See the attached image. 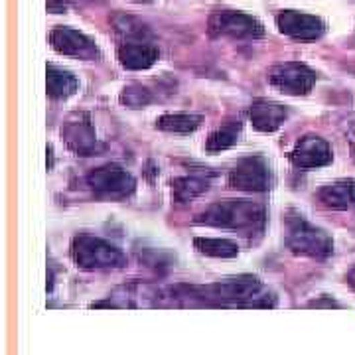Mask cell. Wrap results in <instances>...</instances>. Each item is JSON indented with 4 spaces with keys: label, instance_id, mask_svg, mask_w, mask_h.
<instances>
[{
    "label": "cell",
    "instance_id": "cell-25",
    "mask_svg": "<svg viewBox=\"0 0 355 355\" xmlns=\"http://www.w3.org/2000/svg\"><path fill=\"white\" fill-rule=\"evenodd\" d=\"M135 2H148V0H135Z\"/></svg>",
    "mask_w": 355,
    "mask_h": 355
},
{
    "label": "cell",
    "instance_id": "cell-1",
    "mask_svg": "<svg viewBox=\"0 0 355 355\" xmlns=\"http://www.w3.org/2000/svg\"><path fill=\"white\" fill-rule=\"evenodd\" d=\"M191 298H200L205 304L214 306H247V308H272L277 304L275 296L263 291V284L257 277H233L217 280L207 286L190 288Z\"/></svg>",
    "mask_w": 355,
    "mask_h": 355
},
{
    "label": "cell",
    "instance_id": "cell-12",
    "mask_svg": "<svg viewBox=\"0 0 355 355\" xmlns=\"http://www.w3.org/2000/svg\"><path fill=\"white\" fill-rule=\"evenodd\" d=\"M50 44L58 53L76 55V58H83V60H93L99 53L95 44L85 34H81L79 30H73V28H65V26H58L55 30H51Z\"/></svg>",
    "mask_w": 355,
    "mask_h": 355
},
{
    "label": "cell",
    "instance_id": "cell-14",
    "mask_svg": "<svg viewBox=\"0 0 355 355\" xmlns=\"http://www.w3.org/2000/svg\"><path fill=\"white\" fill-rule=\"evenodd\" d=\"M249 119L253 127L261 132H275L277 128L282 127V123L288 119V109L280 103L259 99L251 105L249 109Z\"/></svg>",
    "mask_w": 355,
    "mask_h": 355
},
{
    "label": "cell",
    "instance_id": "cell-13",
    "mask_svg": "<svg viewBox=\"0 0 355 355\" xmlns=\"http://www.w3.org/2000/svg\"><path fill=\"white\" fill-rule=\"evenodd\" d=\"M116 58H119V64L125 69L140 71V69L153 67L160 58V51L158 48H154L153 44H148L146 40H127L125 44L119 46Z\"/></svg>",
    "mask_w": 355,
    "mask_h": 355
},
{
    "label": "cell",
    "instance_id": "cell-6",
    "mask_svg": "<svg viewBox=\"0 0 355 355\" xmlns=\"http://www.w3.org/2000/svg\"><path fill=\"white\" fill-rule=\"evenodd\" d=\"M268 81L284 95L300 97L312 91L316 83V71L300 62H286V64L275 65L268 71Z\"/></svg>",
    "mask_w": 355,
    "mask_h": 355
},
{
    "label": "cell",
    "instance_id": "cell-11",
    "mask_svg": "<svg viewBox=\"0 0 355 355\" xmlns=\"http://www.w3.org/2000/svg\"><path fill=\"white\" fill-rule=\"evenodd\" d=\"M334 158L330 144L324 139H320L316 135H308L304 139L296 142L294 150L291 153L292 164L300 170H314L328 166Z\"/></svg>",
    "mask_w": 355,
    "mask_h": 355
},
{
    "label": "cell",
    "instance_id": "cell-9",
    "mask_svg": "<svg viewBox=\"0 0 355 355\" xmlns=\"http://www.w3.org/2000/svg\"><path fill=\"white\" fill-rule=\"evenodd\" d=\"M62 139L71 153L79 156H93L99 153V142L91 119L85 113L71 114L62 127Z\"/></svg>",
    "mask_w": 355,
    "mask_h": 355
},
{
    "label": "cell",
    "instance_id": "cell-18",
    "mask_svg": "<svg viewBox=\"0 0 355 355\" xmlns=\"http://www.w3.org/2000/svg\"><path fill=\"white\" fill-rule=\"evenodd\" d=\"M241 128L243 125L239 121H229L225 125H221L209 135V139L205 142V150L207 153H221V150L231 148L239 140Z\"/></svg>",
    "mask_w": 355,
    "mask_h": 355
},
{
    "label": "cell",
    "instance_id": "cell-15",
    "mask_svg": "<svg viewBox=\"0 0 355 355\" xmlns=\"http://www.w3.org/2000/svg\"><path fill=\"white\" fill-rule=\"evenodd\" d=\"M318 200L330 209H355V180L345 178L331 182L318 191Z\"/></svg>",
    "mask_w": 355,
    "mask_h": 355
},
{
    "label": "cell",
    "instance_id": "cell-23",
    "mask_svg": "<svg viewBox=\"0 0 355 355\" xmlns=\"http://www.w3.org/2000/svg\"><path fill=\"white\" fill-rule=\"evenodd\" d=\"M347 140H349V146H352V154H354L355 158V123L349 128V132H347Z\"/></svg>",
    "mask_w": 355,
    "mask_h": 355
},
{
    "label": "cell",
    "instance_id": "cell-4",
    "mask_svg": "<svg viewBox=\"0 0 355 355\" xmlns=\"http://www.w3.org/2000/svg\"><path fill=\"white\" fill-rule=\"evenodd\" d=\"M71 257L79 268L101 270V268H123L127 265V254L105 239L79 235L71 243Z\"/></svg>",
    "mask_w": 355,
    "mask_h": 355
},
{
    "label": "cell",
    "instance_id": "cell-22",
    "mask_svg": "<svg viewBox=\"0 0 355 355\" xmlns=\"http://www.w3.org/2000/svg\"><path fill=\"white\" fill-rule=\"evenodd\" d=\"M153 101V93L139 83H130L121 93V103L127 105L128 109H142Z\"/></svg>",
    "mask_w": 355,
    "mask_h": 355
},
{
    "label": "cell",
    "instance_id": "cell-17",
    "mask_svg": "<svg viewBox=\"0 0 355 355\" xmlns=\"http://www.w3.org/2000/svg\"><path fill=\"white\" fill-rule=\"evenodd\" d=\"M203 116L202 114H190V113H174V114H162L156 121V127L166 132H174V135H190L193 130L202 127Z\"/></svg>",
    "mask_w": 355,
    "mask_h": 355
},
{
    "label": "cell",
    "instance_id": "cell-16",
    "mask_svg": "<svg viewBox=\"0 0 355 355\" xmlns=\"http://www.w3.org/2000/svg\"><path fill=\"white\" fill-rule=\"evenodd\" d=\"M79 89V81L73 73L62 67L48 65V95L51 99H67Z\"/></svg>",
    "mask_w": 355,
    "mask_h": 355
},
{
    "label": "cell",
    "instance_id": "cell-10",
    "mask_svg": "<svg viewBox=\"0 0 355 355\" xmlns=\"http://www.w3.org/2000/svg\"><path fill=\"white\" fill-rule=\"evenodd\" d=\"M277 26L284 36L294 40H318L326 32V24L318 16L296 10H282L277 16Z\"/></svg>",
    "mask_w": 355,
    "mask_h": 355
},
{
    "label": "cell",
    "instance_id": "cell-5",
    "mask_svg": "<svg viewBox=\"0 0 355 355\" xmlns=\"http://www.w3.org/2000/svg\"><path fill=\"white\" fill-rule=\"evenodd\" d=\"M209 34L214 36H227L233 40H257L265 36L263 24L245 12L235 10H219L209 16Z\"/></svg>",
    "mask_w": 355,
    "mask_h": 355
},
{
    "label": "cell",
    "instance_id": "cell-21",
    "mask_svg": "<svg viewBox=\"0 0 355 355\" xmlns=\"http://www.w3.org/2000/svg\"><path fill=\"white\" fill-rule=\"evenodd\" d=\"M114 30L125 36L127 40H146L150 38V30L146 24H142L139 18L135 16H127V14H116L113 18Z\"/></svg>",
    "mask_w": 355,
    "mask_h": 355
},
{
    "label": "cell",
    "instance_id": "cell-20",
    "mask_svg": "<svg viewBox=\"0 0 355 355\" xmlns=\"http://www.w3.org/2000/svg\"><path fill=\"white\" fill-rule=\"evenodd\" d=\"M209 188V182L198 176H184L176 178L172 182V191H174V200L178 203H186L196 200L198 196H202L203 191Z\"/></svg>",
    "mask_w": 355,
    "mask_h": 355
},
{
    "label": "cell",
    "instance_id": "cell-19",
    "mask_svg": "<svg viewBox=\"0 0 355 355\" xmlns=\"http://www.w3.org/2000/svg\"><path fill=\"white\" fill-rule=\"evenodd\" d=\"M193 247L198 253L205 257H216V259H233L239 254V247L229 239H219V237H196Z\"/></svg>",
    "mask_w": 355,
    "mask_h": 355
},
{
    "label": "cell",
    "instance_id": "cell-3",
    "mask_svg": "<svg viewBox=\"0 0 355 355\" xmlns=\"http://www.w3.org/2000/svg\"><path fill=\"white\" fill-rule=\"evenodd\" d=\"M284 241L292 253L312 257V259H326L334 253V241L324 229L312 225L302 214L288 211L284 217Z\"/></svg>",
    "mask_w": 355,
    "mask_h": 355
},
{
    "label": "cell",
    "instance_id": "cell-8",
    "mask_svg": "<svg viewBox=\"0 0 355 355\" xmlns=\"http://www.w3.org/2000/svg\"><path fill=\"white\" fill-rule=\"evenodd\" d=\"M87 184L93 191L101 196H111V198L130 196L137 188V180L130 176L125 168L116 164H107L93 170L87 176Z\"/></svg>",
    "mask_w": 355,
    "mask_h": 355
},
{
    "label": "cell",
    "instance_id": "cell-24",
    "mask_svg": "<svg viewBox=\"0 0 355 355\" xmlns=\"http://www.w3.org/2000/svg\"><path fill=\"white\" fill-rule=\"evenodd\" d=\"M347 280H349V284H352V286H354V288H355V268H354V270H352V272H349V277H347Z\"/></svg>",
    "mask_w": 355,
    "mask_h": 355
},
{
    "label": "cell",
    "instance_id": "cell-7",
    "mask_svg": "<svg viewBox=\"0 0 355 355\" xmlns=\"http://www.w3.org/2000/svg\"><path fill=\"white\" fill-rule=\"evenodd\" d=\"M272 184L270 168L263 156L254 154L243 158L229 174V186L241 191H266Z\"/></svg>",
    "mask_w": 355,
    "mask_h": 355
},
{
    "label": "cell",
    "instance_id": "cell-2",
    "mask_svg": "<svg viewBox=\"0 0 355 355\" xmlns=\"http://www.w3.org/2000/svg\"><path fill=\"white\" fill-rule=\"evenodd\" d=\"M265 207L251 200H223L211 203L196 221L221 229H261L265 223Z\"/></svg>",
    "mask_w": 355,
    "mask_h": 355
}]
</instances>
